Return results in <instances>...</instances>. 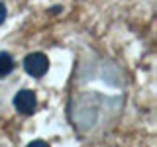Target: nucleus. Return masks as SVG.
I'll list each match as a JSON object with an SVG mask.
<instances>
[{
	"instance_id": "1",
	"label": "nucleus",
	"mask_w": 157,
	"mask_h": 147,
	"mask_svg": "<svg viewBox=\"0 0 157 147\" xmlns=\"http://www.w3.org/2000/svg\"><path fill=\"white\" fill-rule=\"evenodd\" d=\"M24 69H26L28 75L32 77H43L49 69V61L43 53H29V55L24 59Z\"/></svg>"
},
{
	"instance_id": "2",
	"label": "nucleus",
	"mask_w": 157,
	"mask_h": 147,
	"mask_svg": "<svg viewBox=\"0 0 157 147\" xmlns=\"http://www.w3.org/2000/svg\"><path fill=\"white\" fill-rule=\"evenodd\" d=\"M14 106L20 114H33L37 106V98H36V92L33 90H20L16 96H14Z\"/></svg>"
},
{
	"instance_id": "3",
	"label": "nucleus",
	"mask_w": 157,
	"mask_h": 147,
	"mask_svg": "<svg viewBox=\"0 0 157 147\" xmlns=\"http://www.w3.org/2000/svg\"><path fill=\"white\" fill-rule=\"evenodd\" d=\"M12 69H14V59L8 55V53H0V77H6L12 73Z\"/></svg>"
},
{
	"instance_id": "4",
	"label": "nucleus",
	"mask_w": 157,
	"mask_h": 147,
	"mask_svg": "<svg viewBox=\"0 0 157 147\" xmlns=\"http://www.w3.org/2000/svg\"><path fill=\"white\" fill-rule=\"evenodd\" d=\"M28 147H49V145L45 143V141H41V139H36V141H32Z\"/></svg>"
},
{
	"instance_id": "5",
	"label": "nucleus",
	"mask_w": 157,
	"mask_h": 147,
	"mask_svg": "<svg viewBox=\"0 0 157 147\" xmlns=\"http://www.w3.org/2000/svg\"><path fill=\"white\" fill-rule=\"evenodd\" d=\"M4 20H6V6L0 2V24H2Z\"/></svg>"
}]
</instances>
